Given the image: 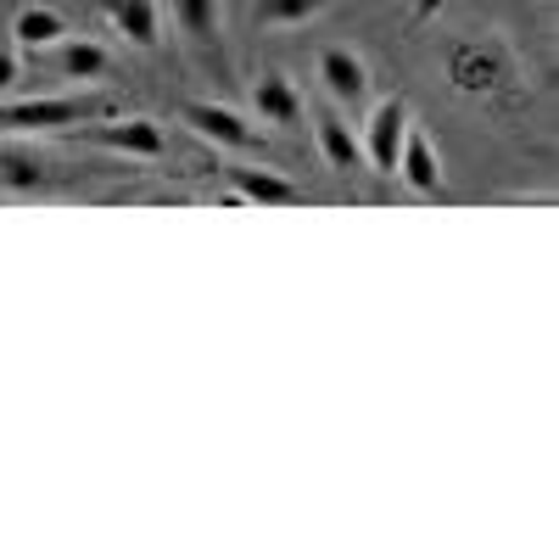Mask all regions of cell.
I'll list each match as a JSON object with an SVG mask.
<instances>
[{"instance_id": "cell-1", "label": "cell", "mask_w": 559, "mask_h": 559, "mask_svg": "<svg viewBox=\"0 0 559 559\" xmlns=\"http://www.w3.org/2000/svg\"><path fill=\"white\" fill-rule=\"evenodd\" d=\"M123 112L112 96H34V102H12L0 107V129L7 134H57V129H79V123H102Z\"/></svg>"}, {"instance_id": "cell-7", "label": "cell", "mask_w": 559, "mask_h": 559, "mask_svg": "<svg viewBox=\"0 0 559 559\" xmlns=\"http://www.w3.org/2000/svg\"><path fill=\"white\" fill-rule=\"evenodd\" d=\"M252 107H258V118L263 123H302V96H297V84L280 73V68H263L258 79H252Z\"/></svg>"}, {"instance_id": "cell-4", "label": "cell", "mask_w": 559, "mask_h": 559, "mask_svg": "<svg viewBox=\"0 0 559 559\" xmlns=\"http://www.w3.org/2000/svg\"><path fill=\"white\" fill-rule=\"evenodd\" d=\"M179 118L191 123L202 140L224 146V152H252V146H258V129H252L236 107H218V102H185V107H179Z\"/></svg>"}, {"instance_id": "cell-12", "label": "cell", "mask_w": 559, "mask_h": 559, "mask_svg": "<svg viewBox=\"0 0 559 559\" xmlns=\"http://www.w3.org/2000/svg\"><path fill=\"white\" fill-rule=\"evenodd\" d=\"M51 185V168H45L34 152L0 146V191H45Z\"/></svg>"}, {"instance_id": "cell-3", "label": "cell", "mask_w": 559, "mask_h": 559, "mask_svg": "<svg viewBox=\"0 0 559 559\" xmlns=\"http://www.w3.org/2000/svg\"><path fill=\"white\" fill-rule=\"evenodd\" d=\"M79 134L84 140H96V146H107V152H123V157H163L168 152V140H163V123L157 118H123V112H112V118H102V123H79Z\"/></svg>"}, {"instance_id": "cell-16", "label": "cell", "mask_w": 559, "mask_h": 559, "mask_svg": "<svg viewBox=\"0 0 559 559\" xmlns=\"http://www.w3.org/2000/svg\"><path fill=\"white\" fill-rule=\"evenodd\" d=\"M23 79V62H17V51H0V96Z\"/></svg>"}, {"instance_id": "cell-13", "label": "cell", "mask_w": 559, "mask_h": 559, "mask_svg": "<svg viewBox=\"0 0 559 559\" xmlns=\"http://www.w3.org/2000/svg\"><path fill=\"white\" fill-rule=\"evenodd\" d=\"M57 68H62V79H102L107 73V45H96V39H62L57 45Z\"/></svg>"}, {"instance_id": "cell-15", "label": "cell", "mask_w": 559, "mask_h": 559, "mask_svg": "<svg viewBox=\"0 0 559 559\" xmlns=\"http://www.w3.org/2000/svg\"><path fill=\"white\" fill-rule=\"evenodd\" d=\"M324 7H331V0H258V23L263 28H302Z\"/></svg>"}, {"instance_id": "cell-9", "label": "cell", "mask_w": 559, "mask_h": 559, "mask_svg": "<svg viewBox=\"0 0 559 559\" xmlns=\"http://www.w3.org/2000/svg\"><path fill=\"white\" fill-rule=\"evenodd\" d=\"M397 174H403V185H408V191H419V197L442 191V163H437V146H431V140L419 134L414 123H408V134H403V157H397Z\"/></svg>"}, {"instance_id": "cell-6", "label": "cell", "mask_w": 559, "mask_h": 559, "mask_svg": "<svg viewBox=\"0 0 559 559\" xmlns=\"http://www.w3.org/2000/svg\"><path fill=\"white\" fill-rule=\"evenodd\" d=\"M224 179H229V197H236V202H252V207H297V202H302V185L280 179L274 168L229 163V168H224Z\"/></svg>"}, {"instance_id": "cell-2", "label": "cell", "mask_w": 559, "mask_h": 559, "mask_svg": "<svg viewBox=\"0 0 559 559\" xmlns=\"http://www.w3.org/2000/svg\"><path fill=\"white\" fill-rule=\"evenodd\" d=\"M403 134H408V102L403 96H386L369 107L364 129H358V146H364V163L376 174H397V157H403Z\"/></svg>"}, {"instance_id": "cell-5", "label": "cell", "mask_w": 559, "mask_h": 559, "mask_svg": "<svg viewBox=\"0 0 559 559\" xmlns=\"http://www.w3.org/2000/svg\"><path fill=\"white\" fill-rule=\"evenodd\" d=\"M313 73H319V84H324V96H331V102L358 107L369 96V62L358 51H347V45H324Z\"/></svg>"}, {"instance_id": "cell-10", "label": "cell", "mask_w": 559, "mask_h": 559, "mask_svg": "<svg viewBox=\"0 0 559 559\" xmlns=\"http://www.w3.org/2000/svg\"><path fill=\"white\" fill-rule=\"evenodd\" d=\"M62 39H68V17L51 12V7H23L12 17V45L17 51H57Z\"/></svg>"}, {"instance_id": "cell-11", "label": "cell", "mask_w": 559, "mask_h": 559, "mask_svg": "<svg viewBox=\"0 0 559 559\" xmlns=\"http://www.w3.org/2000/svg\"><path fill=\"white\" fill-rule=\"evenodd\" d=\"M313 129H319V152L331 168H364V146H358V134L347 129L342 112H319Z\"/></svg>"}, {"instance_id": "cell-8", "label": "cell", "mask_w": 559, "mask_h": 559, "mask_svg": "<svg viewBox=\"0 0 559 559\" xmlns=\"http://www.w3.org/2000/svg\"><path fill=\"white\" fill-rule=\"evenodd\" d=\"M102 12H107V23L129 45H140V51H152V45H157V28H163V7H157V0H102Z\"/></svg>"}, {"instance_id": "cell-14", "label": "cell", "mask_w": 559, "mask_h": 559, "mask_svg": "<svg viewBox=\"0 0 559 559\" xmlns=\"http://www.w3.org/2000/svg\"><path fill=\"white\" fill-rule=\"evenodd\" d=\"M168 7H174V23L202 45L224 34V0H168Z\"/></svg>"}]
</instances>
